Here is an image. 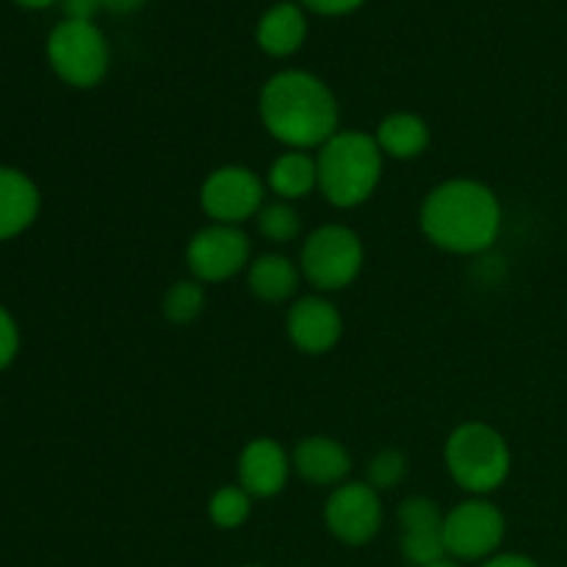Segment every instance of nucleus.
Masks as SVG:
<instances>
[{
  "label": "nucleus",
  "mask_w": 567,
  "mask_h": 567,
  "mask_svg": "<svg viewBox=\"0 0 567 567\" xmlns=\"http://www.w3.org/2000/svg\"><path fill=\"white\" fill-rule=\"evenodd\" d=\"M421 233L449 255L487 252L502 236L504 208L498 194L474 177H452L430 188L419 210Z\"/></svg>",
  "instance_id": "1"
},
{
  "label": "nucleus",
  "mask_w": 567,
  "mask_h": 567,
  "mask_svg": "<svg viewBox=\"0 0 567 567\" xmlns=\"http://www.w3.org/2000/svg\"><path fill=\"white\" fill-rule=\"evenodd\" d=\"M258 114L266 133L288 150H319L341 127L332 89L305 70H282L264 83Z\"/></svg>",
  "instance_id": "2"
},
{
  "label": "nucleus",
  "mask_w": 567,
  "mask_h": 567,
  "mask_svg": "<svg viewBox=\"0 0 567 567\" xmlns=\"http://www.w3.org/2000/svg\"><path fill=\"white\" fill-rule=\"evenodd\" d=\"M319 192L336 208H358L380 188L385 155L374 133L338 131L324 147L316 150Z\"/></svg>",
  "instance_id": "3"
},
{
  "label": "nucleus",
  "mask_w": 567,
  "mask_h": 567,
  "mask_svg": "<svg viewBox=\"0 0 567 567\" xmlns=\"http://www.w3.org/2000/svg\"><path fill=\"white\" fill-rule=\"evenodd\" d=\"M443 460L454 485L471 496L487 498L509 480L513 471L507 437L485 421H465L454 426L443 446Z\"/></svg>",
  "instance_id": "4"
},
{
  "label": "nucleus",
  "mask_w": 567,
  "mask_h": 567,
  "mask_svg": "<svg viewBox=\"0 0 567 567\" xmlns=\"http://www.w3.org/2000/svg\"><path fill=\"white\" fill-rule=\"evenodd\" d=\"M297 264L305 280L316 288V293L343 291L363 271V238L347 225H321L308 233Z\"/></svg>",
  "instance_id": "5"
},
{
  "label": "nucleus",
  "mask_w": 567,
  "mask_h": 567,
  "mask_svg": "<svg viewBox=\"0 0 567 567\" xmlns=\"http://www.w3.org/2000/svg\"><path fill=\"white\" fill-rule=\"evenodd\" d=\"M48 59L70 86L92 89L109 72V44L94 22L64 20L48 39Z\"/></svg>",
  "instance_id": "6"
},
{
  "label": "nucleus",
  "mask_w": 567,
  "mask_h": 567,
  "mask_svg": "<svg viewBox=\"0 0 567 567\" xmlns=\"http://www.w3.org/2000/svg\"><path fill=\"white\" fill-rule=\"evenodd\" d=\"M507 518L502 509L485 496H471L460 502L443 518V546L446 557L457 563H474V559H491L502 546Z\"/></svg>",
  "instance_id": "7"
},
{
  "label": "nucleus",
  "mask_w": 567,
  "mask_h": 567,
  "mask_svg": "<svg viewBox=\"0 0 567 567\" xmlns=\"http://www.w3.org/2000/svg\"><path fill=\"white\" fill-rule=\"evenodd\" d=\"M266 205V183L249 166L227 164L210 172L199 188V208L214 225L241 227Z\"/></svg>",
  "instance_id": "8"
},
{
  "label": "nucleus",
  "mask_w": 567,
  "mask_h": 567,
  "mask_svg": "<svg viewBox=\"0 0 567 567\" xmlns=\"http://www.w3.org/2000/svg\"><path fill=\"white\" fill-rule=\"evenodd\" d=\"M249 264H252V241L241 227L210 221L188 238V275L203 286L233 280L236 275L247 271Z\"/></svg>",
  "instance_id": "9"
},
{
  "label": "nucleus",
  "mask_w": 567,
  "mask_h": 567,
  "mask_svg": "<svg viewBox=\"0 0 567 567\" xmlns=\"http://www.w3.org/2000/svg\"><path fill=\"white\" fill-rule=\"evenodd\" d=\"M385 520L382 493L369 482H343L332 487L324 502V524L336 540L343 546H365L374 540Z\"/></svg>",
  "instance_id": "10"
},
{
  "label": "nucleus",
  "mask_w": 567,
  "mask_h": 567,
  "mask_svg": "<svg viewBox=\"0 0 567 567\" xmlns=\"http://www.w3.org/2000/svg\"><path fill=\"white\" fill-rule=\"evenodd\" d=\"M286 332L293 349L319 358L332 352L343 338V316L327 293H308L288 308Z\"/></svg>",
  "instance_id": "11"
},
{
  "label": "nucleus",
  "mask_w": 567,
  "mask_h": 567,
  "mask_svg": "<svg viewBox=\"0 0 567 567\" xmlns=\"http://www.w3.org/2000/svg\"><path fill=\"white\" fill-rule=\"evenodd\" d=\"M443 518L435 498L410 496L399 504V526H402V554L410 565L424 567L446 557L443 546Z\"/></svg>",
  "instance_id": "12"
},
{
  "label": "nucleus",
  "mask_w": 567,
  "mask_h": 567,
  "mask_svg": "<svg viewBox=\"0 0 567 567\" xmlns=\"http://www.w3.org/2000/svg\"><path fill=\"white\" fill-rule=\"evenodd\" d=\"M291 471V454L275 437H252L238 454V485L252 498L280 496Z\"/></svg>",
  "instance_id": "13"
},
{
  "label": "nucleus",
  "mask_w": 567,
  "mask_h": 567,
  "mask_svg": "<svg viewBox=\"0 0 567 567\" xmlns=\"http://www.w3.org/2000/svg\"><path fill=\"white\" fill-rule=\"evenodd\" d=\"M293 474L316 487H338L349 482L352 457L347 446L330 435H310L297 443L291 452Z\"/></svg>",
  "instance_id": "14"
},
{
  "label": "nucleus",
  "mask_w": 567,
  "mask_h": 567,
  "mask_svg": "<svg viewBox=\"0 0 567 567\" xmlns=\"http://www.w3.org/2000/svg\"><path fill=\"white\" fill-rule=\"evenodd\" d=\"M302 280L305 277L297 260L282 252L258 255L247 269V286L252 297L269 305H280L297 297Z\"/></svg>",
  "instance_id": "15"
},
{
  "label": "nucleus",
  "mask_w": 567,
  "mask_h": 567,
  "mask_svg": "<svg viewBox=\"0 0 567 567\" xmlns=\"http://www.w3.org/2000/svg\"><path fill=\"white\" fill-rule=\"evenodd\" d=\"M39 214V188L20 169L0 166V241L20 236Z\"/></svg>",
  "instance_id": "16"
},
{
  "label": "nucleus",
  "mask_w": 567,
  "mask_h": 567,
  "mask_svg": "<svg viewBox=\"0 0 567 567\" xmlns=\"http://www.w3.org/2000/svg\"><path fill=\"white\" fill-rule=\"evenodd\" d=\"M305 37H308V20L297 3H275L255 28L258 48L275 59L297 53L305 44Z\"/></svg>",
  "instance_id": "17"
},
{
  "label": "nucleus",
  "mask_w": 567,
  "mask_h": 567,
  "mask_svg": "<svg viewBox=\"0 0 567 567\" xmlns=\"http://www.w3.org/2000/svg\"><path fill=\"white\" fill-rule=\"evenodd\" d=\"M374 138L385 158L413 161L426 153L432 142V131L424 116L413 114V111H393L377 125Z\"/></svg>",
  "instance_id": "18"
},
{
  "label": "nucleus",
  "mask_w": 567,
  "mask_h": 567,
  "mask_svg": "<svg viewBox=\"0 0 567 567\" xmlns=\"http://www.w3.org/2000/svg\"><path fill=\"white\" fill-rule=\"evenodd\" d=\"M266 188L275 194V199L297 203L319 188V169H316V155L302 150H288L271 161L266 172Z\"/></svg>",
  "instance_id": "19"
},
{
  "label": "nucleus",
  "mask_w": 567,
  "mask_h": 567,
  "mask_svg": "<svg viewBox=\"0 0 567 567\" xmlns=\"http://www.w3.org/2000/svg\"><path fill=\"white\" fill-rule=\"evenodd\" d=\"M205 305H208L205 286L199 280H194V277H188V280H177L166 288L161 310H164V319L169 324L186 327L205 313Z\"/></svg>",
  "instance_id": "20"
},
{
  "label": "nucleus",
  "mask_w": 567,
  "mask_h": 567,
  "mask_svg": "<svg viewBox=\"0 0 567 567\" xmlns=\"http://www.w3.org/2000/svg\"><path fill=\"white\" fill-rule=\"evenodd\" d=\"M255 225H258L260 236L275 247H286L302 236V216H299L297 205L286 203V199H269L255 216Z\"/></svg>",
  "instance_id": "21"
},
{
  "label": "nucleus",
  "mask_w": 567,
  "mask_h": 567,
  "mask_svg": "<svg viewBox=\"0 0 567 567\" xmlns=\"http://www.w3.org/2000/svg\"><path fill=\"white\" fill-rule=\"evenodd\" d=\"M252 502L255 498L244 491L241 485H225L219 491H214V496L208 498V518L216 529H238L249 520L252 515Z\"/></svg>",
  "instance_id": "22"
},
{
  "label": "nucleus",
  "mask_w": 567,
  "mask_h": 567,
  "mask_svg": "<svg viewBox=\"0 0 567 567\" xmlns=\"http://www.w3.org/2000/svg\"><path fill=\"white\" fill-rule=\"evenodd\" d=\"M410 476V460L402 449H382L365 465V482H369L374 491L385 493L393 487L404 485V480Z\"/></svg>",
  "instance_id": "23"
},
{
  "label": "nucleus",
  "mask_w": 567,
  "mask_h": 567,
  "mask_svg": "<svg viewBox=\"0 0 567 567\" xmlns=\"http://www.w3.org/2000/svg\"><path fill=\"white\" fill-rule=\"evenodd\" d=\"M17 349H20V332H17L14 319L0 308V371L14 360Z\"/></svg>",
  "instance_id": "24"
},
{
  "label": "nucleus",
  "mask_w": 567,
  "mask_h": 567,
  "mask_svg": "<svg viewBox=\"0 0 567 567\" xmlns=\"http://www.w3.org/2000/svg\"><path fill=\"white\" fill-rule=\"evenodd\" d=\"M365 0H302L305 9L316 11V14L324 17H341V14H352L354 9H360Z\"/></svg>",
  "instance_id": "25"
},
{
  "label": "nucleus",
  "mask_w": 567,
  "mask_h": 567,
  "mask_svg": "<svg viewBox=\"0 0 567 567\" xmlns=\"http://www.w3.org/2000/svg\"><path fill=\"white\" fill-rule=\"evenodd\" d=\"M61 9H64L66 20L92 22L100 9H105V3L103 0H61Z\"/></svg>",
  "instance_id": "26"
},
{
  "label": "nucleus",
  "mask_w": 567,
  "mask_h": 567,
  "mask_svg": "<svg viewBox=\"0 0 567 567\" xmlns=\"http://www.w3.org/2000/svg\"><path fill=\"white\" fill-rule=\"evenodd\" d=\"M482 567H540L532 563L529 557H520V554H498V557H491Z\"/></svg>",
  "instance_id": "27"
},
{
  "label": "nucleus",
  "mask_w": 567,
  "mask_h": 567,
  "mask_svg": "<svg viewBox=\"0 0 567 567\" xmlns=\"http://www.w3.org/2000/svg\"><path fill=\"white\" fill-rule=\"evenodd\" d=\"M105 9L114 11V14H133V11L142 9L147 0H103Z\"/></svg>",
  "instance_id": "28"
},
{
  "label": "nucleus",
  "mask_w": 567,
  "mask_h": 567,
  "mask_svg": "<svg viewBox=\"0 0 567 567\" xmlns=\"http://www.w3.org/2000/svg\"><path fill=\"white\" fill-rule=\"evenodd\" d=\"M17 3L28 6V9H44V6L55 3V0H17Z\"/></svg>",
  "instance_id": "29"
},
{
  "label": "nucleus",
  "mask_w": 567,
  "mask_h": 567,
  "mask_svg": "<svg viewBox=\"0 0 567 567\" xmlns=\"http://www.w3.org/2000/svg\"><path fill=\"white\" fill-rule=\"evenodd\" d=\"M424 567H463L457 563V559H449V557H443V559H437V563H432V565H424Z\"/></svg>",
  "instance_id": "30"
},
{
  "label": "nucleus",
  "mask_w": 567,
  "mask_h": 567,
  "mask_svg": "<svg viewBox=\"0 0 567 567\" xmlns=\"http://www.w3.org/2000/svg\"><path fill=\"white\" fill-rule=\"evenodd\" d=\"M244 567H260V565H244Z\"/></svg>",
  "instance_id": "31"
}]
</instances>
